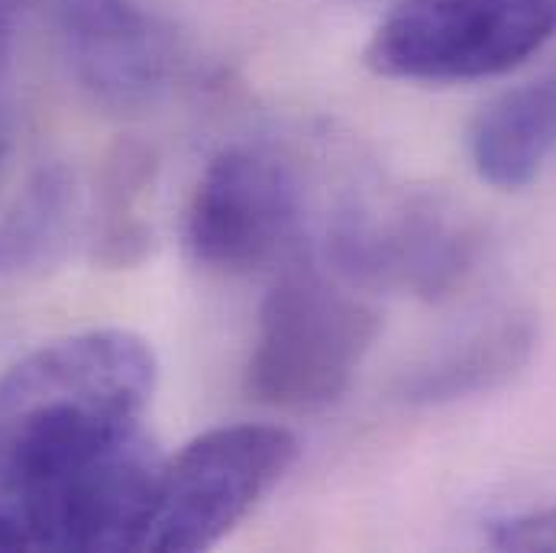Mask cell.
I'll return each instance as SVG.
<instances>
[{
	"instance_id": "6da1fadb",
	"label": "cell",
	"mask_w": 556,
	"mask_h": 553,
	"mask_svg": "<svg viewBox=\"0 0 556 553\" xmlns=\"http://www.w3.org/2000/svg\"><path fill=\"white\" fill-rule=\"evenodd\" d=\"M152 347L121 327L52 340L0 376V499L142 427Z\"/></svg>"
},
{
	"instance_id": "7a4b0ae2",
	"label": "cell",
	"mask_w": 556,
	"mask_h": 553,
	"mask_svg": "<svg viewBox=\"0 0 556 553\" xmlns=\"http://www.w3.org/2000/svg\"><path fill=\"white\" fill-rule=\"evenodd\" d=\"M376 337L379 314L353 285L288 273L260 307L247 386L278 412H324L350 392Z\"/></svg>"
},
{
	"instance_id": "3957f363",
	"label": "cell",
	"mask_w": 556,
	"mask_h": 553,
	"mask_svg": "<svg viewBox=\"0 0 556 553\" xmlns=\"http://www.w3.org/2000/svg\"><path fill=\"white\" fill-rule=\"evenodd\" d=\"M298 440L278 424H227L159 463L137 551L191 553L220 544L288 476Z\"/></svg>"
},
{
	"instance_id": "277c9868",
	"label": "cell",
	"mask_w": 556,
	"mask_h": 553,
	"mask_svg": "<svg viewBox=\"0 0 556 553\" xmlns=\"http://www.w3.org/2000/svg\"><path fill=\"white\" fill-rule=\"evenodd\" d=\"M556 39V0H395L366 42L379 78L456 85L521 68Z\"/></svg>"
},
{
	"instance_id": "5b68a950",
	"label": "cell",
	"mask_w": 556,
	"mask_h": 553,
	"mask_svg": "<svg viewBox=\"0 0 556 553\" xmlns=\"http://www.w3.org/2000/svg\"><path fill=\"white\" fill-rule=\"evenodd\" d=\"M333 273L353 288L443 301L472 276V221L424 191H392L343 208L327 237Z\"/></svg>"
},
{
	"instance_id": "8992f818",
	"label": "cell",
	"mask_w": 556,
	"mask_h": 553,
	"mask_svg": "<svg viewBox=\"0 0 556 553\" xmlns=\"http://www.w3.org/2000/svg\"><path fill=\"white\" fill-rule=\"evenodd\" d=\"M159 453L137 433L7 495L26 551H137Z\"/></svg>"
},
{
	"instance_id": "52a82bcc",
	"label": "cell",
	"mask_w": 556,
	"mask_h": 553,
	"mask_svg": "<svg viewBox=\"0 0 556 553\" xmlns=\"http://www.w3.org/2000/svg\"><path fill=\"white\" fill-rule=\"evenodd\" d=\"M301 185L294 168L269 149L233 146L207 162L188 211L185 247L211 273L247 276L294 240Z\"/></svg>"
},
{
	"instance_id": "ba28073f",
	"label": "cell",
	"mask_w": 556,
	"mask_h": 553,
	"mask_svg": "<svg viewBox=\"0 0 556 553\" xmlns=\"http://www.w3.org/2000/svg\"><path fill=\"white\" fill-rule=\"evenodd\" d=\"M62 55L75 81L108 111H142L168 88L178 49L137 0H52Z\"/></svg>"
},
{
	"instance_id": "9c48e42d",
	"label": "cell",
	"mask_w": 556,
	"mask_h": 553,
	"mask_svg": "<svg viewBox=\"0 0 556 553\" xmlns=\"http://www.w3.org/2000/svg\"><path fill=\"white\" fill-rule=\"evenodd\" d=\"M534 314L518 307L495 311L415 363L405 373L399 395L415 409H443L482 399L521 376L525 366L534 360Z\"/></svg>"
},
{
	"instance_id": "30bf717a",
	"label": "cell",
	"mask_w": 556,
	"mask_h": 553,
	"mask_svg": "<svg viewBox=\"0 0 556 553\" xmlns=\"http://www.w3.org/2000/svg\"><path fill=\"white\" fill-rule=\"evenodd\" d=\"M556 149V72L508 88L489 101L472 130L469 159L476 175L498 191L528 188Z\"/></svg>"
},
{
	"instance_id": "8fae6325",
	"label": "cell",
	"mask_w": 556,
	"mask_h": 553,
	"mask_svg": "<svg viewBox=\"0 0 556 553\" xmlns=\"http://www.w3.org/2000/svg\"><path fill=\"white\" fill-rule=\"evenodd\" d=\"M75 224V175L65 165L39 168L0 211V278H33L59 266Z\"/></svg>"
},
{
	"instance_id": "7c38bea8",
	"label": "cell",
	"mask_w": 556,
	"mask_h": 553,
	"mask_svg": "<svg viewBox=\"0 0 556 553\" xmlns=\"http://www.w3.org/2000/svg\"><path fill=\"white\" fill-rule=\"evenodd\" d=\"M149 185V159L134 146H124L108 168L101 224L94 230V256L108 266H134L149 247V230L137 214L139 194Z\"/></svg>"
},
{
	"instance_id": "4fadbf2b",
	"label": "cell",
	"mask_w": 556,
	"mask_h": 553,
	"mask_svg": "<svg viewBox=\"0 0 556 553\" xmlns=\"http://www.w3.org/2000/svg\"><path fill=\"white\" fill-rule=\"evenodd\" d=\"M485 541L495 551L556 553V505L531 508V512L492 521Z\"/></svg>"
},
{
	"instance_id": "5bb4252c",
	"label": "cell",
	"mask_w": 556,
	"mask_h": 553,
	"mask_svg": "<svg viewBox=\"0 0 556 553\" xmlns=\"http://www.w3.org/2000/svg\"><path fill=\"white\" fill-rule=\"evenodd\" d=\"M26 0H0V155H3V91H7V75H10V59H13V39L23 20Z\"/></svg>"
},
{
	"instance_id": "9a60e30c",
	"label": "cell",
	"mask_w": 556,
	"mask_h": 553,
	"mask_svg": "<svg viewBox=\"0 0 556 553\" xmlns=\"http://www.w3.org/2000/svg\"><path fill=\"white\" fill-rule=\"evenodd\" d=\"M0 551H26L23 525L7 499H0Z\"/></svg>"
}]
</instances>
